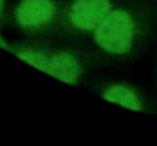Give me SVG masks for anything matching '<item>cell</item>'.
Masks as SVG:
<instances>
[{"mask_svg": "<svg viewBox=\"0 0 157 146\" xmlns=\"http://www.w3.org/2000/svg\"><path fill=\"white\" fill-rule=\"evenodd\" d=\"M4 7H5V0H0V22H1V18L4 16ZM0 45L5 47V44H2L1 38H0Z\"/></svg>", "mask_w": 157, "mask_h": 146, "instance_id": "obj_6", "label": "cell"}, {"mask_svg": "<svg viewBox=\"0 0 157 146\" xmlns=\"http://www.w3.org/2000/svg\"><path fill=\"white\" fill-rule=\"evenodd\" d=\"M12 52L17 58L28 65L69 85L78 83L83 75L81 60L76 54L69 50H48L22 45L13 48Z\"/></svg>", "mask_w": 157, "mask_h": 146, "instance_id": "obj_2", "label": "cell"}, {"mask_svg": "<svg viewBox=\"0 0 157 146\" xmlns=\"http://www.w3.org/2000/svg\"><path fill=\"white\" fill-rule=\"evenodd\" d=\"M101 97L113 104H118L123 108L134 112H141L144 109V101L137 91L125 83H112L103 88Z\"/></svg>", "mask_w": 157, "mask_h": 146, "instance_id": "obj_5", "label": "cell"}, {"mask_svg": "<svg viewBox=\"0 0 157 146\" xmlns=\"http://www.w3.org/2000/svg\"><path fill=\"white\" fill-rule=\"evenodd\" d=\"M59 16V6L54 0H20L13 18L26 32L38 33L54 25Z\"/></svg>", "mask_w": 157, "mask_h": 146, "instance_id": "obj_3", "label": "cell"}, {"mask_svg": "<svg viewBox=\"0 0 157 146\" xmlns=\"http://www.w3.org/2000/svg\"><path fill=\"white\" fill-rule=\"evenodd\" d=\"M141 21L126 6L113 7L92 33L96 47L107 55L121 58L132 53L140 40Z\"/></svg>", "mask_w": 157, "mask_h": 146, "instance_id": "obj_1", "label": "cell"}, {"mask_svg": "<svg viewBox=\"0 0 157 146\" xmlns=\"http://www.w3.org/2000/svg\"><path fill=\"white\" fill-rule=\"evenodd\" d=\"M113 7L112 0H71L65 10V22L76 32L93 33Z\"/></svg>", "mask_w": 157, "mask_h": 146, "instance_id": "obj_4", "label": "cell"}]
</instances>
